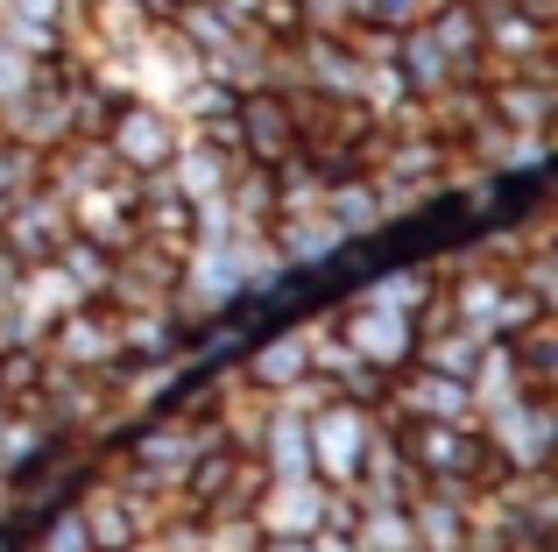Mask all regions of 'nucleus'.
Segmentation results:
<instances>
[{
  "mask_svg": "<svg viewBox=\"0 0 558 552\" xmlns=\"http://www.w3.org/2000/svg\"><path fill=\"white\" fill-rule=\"evenodd\" d=\"M389 425H396L403 460L417 468V482L474 496L488 475H502V460H495L488 440H481V418H389Z\"/></svg>",
  "mask_w": 558,
  "mask_h": 552,
  "instance_id": "nucleus-1",
  "label": "nucleus"
},
{
  "mask_svg": "<svg viewBox=\"0 0 558 552\" xmlns=\"http://www.w3.org/2000/svg\"><path fill=\"white\" fill-rule=\"evenodd\" d=\"M43 361L71 375H121V333H113V304L107 298H85L71 312H57L43 326Z\"/></svg>",
  "mask_w": 558,
  "mask_h": 552,
  "instance_id": "nucleus-2",
  "label": "nucleus"
},
{
  "mask_svg": "<svg viewBox=\"0 0 558 552\" xmlns=\"http://www.w3.org/2000/svg\"><path fill=\"white\" fill-rule=\"evenodd\" d=\"M481 440L502 468H551V446H558V397H509L495 411H481Z\"/></svg>",
  "mask_w": 558,
  "mask_h": 552,
  "instance_id": "nucleus-3",
  "label": "nucleus"
},
{
  "mask_svg": "<svg viewBox=\"0 0 558 552\" xmlns=\"http://www.w3.org/2000/svg\"><path fill=\"white\" fill-rule=\"evenodd\" d=\"M99 142H107V156L128 178H142V170H163L170 156H178L184 128L163 99H121V107L107 113V128H99Z\"/></svg>",
  "mask_w": 558,
  "mask_h": 552,
  "instance_id": "nucleus-4",
  "label": "nucleus"
},
{
  "mask_svg": "<svg viewBox=\"0 0 558 552\" xmlns=\"http://www.w3.org/2000/svg\"><path fill=\"white\" fill-rule=\"evenodd\" d=\"M375 425H381V418L368 411V404H347V397H326L318 411H304V432H312V475H318V482H332V489L354 482Z\"/></svg>",
  "mask_w": 558,
  "mask_h": 552,
  "instance_id": "nucleus-5",
  "label": "nucleus"
},
{
  "mask_svg": "<svg viewBox=\"0 0 558 552\" xmlns=\"http://www.w3.org/2000/svg\"><path fill=\"white\" fill-rule=\"evenodd\" d=\"M332 333H340L361 361H375V369H403V361L417 355V319L396 312V304H381V298H368V290L332 312Z\"/></svg>",
  "mask_w": 558,
  "mask_h": 552,
  "instance_id": "nucleus-6",
  "label": "nucleus"
},
{
  "mask_svg": "<svg viewBox=\"0 0 558 552\" xmlns=\"http://www.w3.org/2000/svg\"><path fill=\"white\" fill-rule=\"evenodd\" d=\"M64 241H71V206H64V192H50V184L22 192L8 213H0V255H8L14 269L50 263Z\"/></svg>",
  "mask_w": 558,
  "mask_h": 552,
  "instance_id": "nucleus-7",
  "label": "nucleus"
},
{
  "mask_svg": "<svg viewBox=\"0 0 558 552\" xmlns=\"http://www.w3.org/2000/svg\"><path fill=\"white\" fill-rule=\"evenodd\" d=\"M247 517L262 525V539H304V531L332 525V482H318V475H269Z\"/></svg>",
  "mask_w": 558,
  "mask_h": 552,
  "instance_id": "nucleus-8",
  "label": "nucleus"
},
{
  "mask_svg": "<svg viewBox=\"0 0 558 552\" xmlns=\"http://www.w3.org/2000/svg\"><path fill=\"white\" fill-rule=\"evenodd\" d=\"M233 135H241V164H290L298 156V121H290V99L276 85H247L241 107H233Z\"/></svg>",
  "mask_w": 558,
  "mask_h": 552,
  "instance_id": "nucleus-9",
  "label": "nucleus"
},
{
  "mask_svg": "<svg viewBox=\"0 0 558 552\" xmlns=\"http://www.w3.org/2000/svg\"><path fill=\"white\" fill-rule=\"evenodd\" d=\"M410 531H417V552H466V496L460 489H438V482H417Z\"/></svg>",
  "mask_w": 558,
  "mask_h": 552,
  "instance_id": "nucleus-10",
  "label": "nucleus"
},
{
  "mask_svg": "<svg viewBox=\"0 0 558 552\" xmlns=\"http://www.w3.org/2000/svg\"><path fill=\"white\" fill-rule=\"evenodd\" d=\"M304 375H312V340H304V326H290V333H276V340L247 347V361H241V383L269 389V397H283V389L304 383Z\"/></svg>",
  "mask_w": 558,
  "mask_h": 552,
  "instance_id": "nucleus-11",
  "label": "nucleus"
},
{
  "mask_svg": "<svg viewBox=\"0 0 558 552\" xmlns=\"http://www.w3.org/2000/svg\"><path fill=\"white\" fill-rule=\"evenodd\" d=\"M347 539H354V552H417V531H410V503H361V496H354Z\"/></svg>",
  "mask_w": 558,
  "mask_h": 552,
  "instance_id": "nucleus-12",
  "label": "nucleus"
},
{
  "mask_svg": "<svg viewBox=\"0 0 558 552\" xmlns=\"http://www.w3.org/2000/svg\"><path fill=\"white\" fill-rule=\"evenodd\" d=\"M255 460L269 475H312V432H304V411H283V404H276L269 425H262V440H255Z\"/></svg>",
  "mask_w": 558,
  "mask_h": 552,
  "instance_id": "nucleus-13",
  "label": "nucleus"
},
{
  "mask_svg": "<svg viewBox=\"0 0 558 552\" xmlns=\"http://www.w3.org/2000/svg\"><path fill=\"white\" fill-rule=\"evenodd\" d=\"M517 383L531 389V397H558V312L537 319L531 333H517Z\"/></svg>",
  "mask_w": 558,
  "mask_h": 552,
  "instance_id": "nucleus-14",
  "label": "nucleus"
},
{
  "mask_svg": "<svg viewBox=\"0 0 558 552\" xmlns=\"http://www.w3.org/2000/svg\"><path fill=\"white\" fill-rule=\"evenodd\" d=\"M481 347H488L481 333H466V326H452V319H446V326H424V333H417V355H410V361H424V369H446V375H466V369L481 361Z\"/></svg>",
  "mask_w": 558,
  "mask_h": 552,
  "instance_id": "nucleus-15",
  "label": "nucleus"
},
{
  "mask_svg": "<svg viewBox=\"0 0 558 552\" xmlns=\"http://www.w3.org/2000/svg\"><path fill=\"white\" fill-rule=\"evenodd\" d=\"M57 269H64V284L78 290V298H107V284H113V249H99V241H85V235H71L64 249L50 255Z\"/></svg>",
  "mask_w": 558,
  "mask_h": 552,
  "instance_id": "nucleus-16",
  "label": "nucleus"
},
{
  "mask_svg": "<svg viewBox=\"0 0 558 552\" xmlns=\"http://www.w3.org/2000/svg\"><path fill=\"white\" fill-rule=\"evenodd\" d=\"M432 290H438V263H410V269L375 276V284H368V298H381V304H396V312H410V319H417Z\"/></svg>",
  "mask_w": 558,
  "mask_h": 552,
  "instance_id": "nucleus-17",
  "label": "nucleus"
},
{
  "mask_svg": "<svg viewBox=\"0 0 558 552\" xmlns=\"http://www.w3.org/2000/svg\"><path fill=\"white\" fill-rule=\"evenodd\" d=\"M22 552H93V539H85V525H78V511H50V517H36L28 525V539H22Z\"/></svg>",
  "mask_w": 558,
  "mask_h": 552,
  "instance_id": "nucleus-18",
  "label": "nucleus"
},
{
  "mask_svg": "<svg viewBox=\"0 0 558 552\" xmlns=\"http://www.w3.org/2000/svg\"><path fill=\"white\" fill-rule=\"evenodd\" d=\"M36 184H43V156L0 135V213H8V206H14L22 192H36Z\"/></svg>",
  "mask_w": 558,
  "mask_h": 552,
  "instance_id": "nucleus-19",
  "label": "nucleus"
},
{
  "mask_svg": "<svg viewBox=\"0 0 558 552\" xmlns=\"http://www.w3.org/2000/svg\"><path fill=\"white\" fill-rule=\"evenodd\" d=\"M205 552H262V525L255 517H205Z\"/></svg>",
  "mask_w": 558,
  "mask_h": 552,
  "instance_id": "nucleus-20",
  "label": "nucleus"
},
{
  "mask_svg": "<svg viewBox=\"0 0 558 552\" xmlns=\"http://www.w3.org/2000/svg\"><path fill=\"white\" fill-rule=\"evenodd\" d=\"M262 552H312V531L304 539H262Z\"/></svg>",
  "mask_w": 558,
  "mask_h": 552,
  "instance_id": "nucleus-21",
  "label": "nucleus"
}]
</instances>
